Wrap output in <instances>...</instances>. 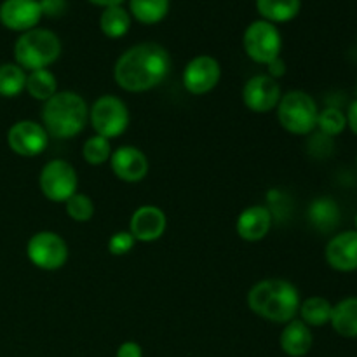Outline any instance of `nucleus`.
<instances>
[{"mask_svg": "<svg viewBox=\"0 0 357 357\" xmlns=\"http://www.w3.org/2000/svg\"><path fill=\"white\" fill-rule=\"evenodd\" d=\"M302 0H257V9L268 23H286L298 16Z\"/></svg>", "mask_w": 357, "mask_h": 357, "instance_id": "aec40b11", "label": "nucleus"}, {"mask_svg": "<svg viewBox=\"0 0 357 357\" xmlns=\"http://www.w3.org/2000/svg\"><path fill=\"white\" fill-rule=\"evenodd\" d=\"M271 223L272 215L267 208L251 206L241 213L239 220H237V234L244 241L255 243V241H260L267 236L268 230H271Z\"/></svg>", "mask_w": 357, "mask_h": 357, "instance_id": "f3484780", "label": "nucleus"}, {"mask_svg": "<svg viewBox=\"0 0 357 357\" xmlns=\"http://www.w3.org/2000/svg\"><path fill=\"white\" fill-rule=\"evenodd\" d=\"M100 26L108 38H121L131 28V16L122 6L107 7L101 14Z\"/></svg>", "mask_w": 357, "mask_h": 357, "instance_id": "5701e85b", "label": "nucleus"}, {"mask_svg": "<svg viewBox=\"0 0 357 357\" xmlns=\"http://www.w3.org/2000/svg\"><path fill=\"white\" fill-rule=\"evenodd\" d=\"M82 153L87 162L93 164V166H100V164L107 162L112 157L110 142L103 138V136H93V138H89L84 143Z\"/></svg>", "mask_w": 357, "mask_h": 357, "instance_id": "bb28decb", "label": "nucleus"}, {"mask_svg": "<svg viewBox=\"0 0 357 357\" xmlns=\"http://www.w3.org/2000/svg\"><path fill=\"white\" fill-rule=\"evenodd\" d=\"M28 258L31 264L44 271L61 268L68 260L66 243L54 232H38L28 241Z\"/></svg>", "mask_w": 357, "mask_h": 357, "instance_id": "1a4fd4ad", "label": "nucleus"}, {"mask_svg": "<svg viewBox=\"0 0 357 357\" xmlns=\"http://www.w3.org/2000/svg\"><path fill=\"white\" fill-rule=\"evenodd\" d=\"M300 293L284 279H267L251 288L248 305L257 316L272 323H289L300 309Z\"/></svg>", "mask_w": 357, "mask_h": 357, "instance_id": "f03ea898", "label": "nucleus"}, {"mask_svg": "<svg viewBox=\"0 0 357 357\" xmlns=\"http://www.w3.org/2000/svg\"><path fill=\"white\" fill-rule=\"evenodd\" d=\"M7 143L17 155L35 157L45 150L49 135L45 128L33 121H20L7 132Z\"/></svg>", "mask_w": 357, "mask_h": 357, "instance_id": "9d476101", "label": "nucleus"}, {"mask_svg": "<svg viewBox=\"0 0 357 357\" xmlns=\"http://www.w3.org/2000/svg\"><path fill=\"white\" fill-rule=\"evenodd\" d=\"M312 344V331L303 321L293 319L286 323V328L281 335V347L289 357H303L309 354Z\"/></svg>", "mask_w": 357, "mask_h": 357, "instance_id": "a211bd4d", "label": "nucleus"}, {"mask_svg": "<svg viewBox=\"0 0 357 357\" xmlns=\"http://www.w3.org/2000/svg\"><path fill=\"white\" fill-rule=\"evenodd\" d=\"M61 52V42L58 35L44 28H33L21 35L14 45V58L17 66L30 72L42 70L54 63Z\"/></svg>", "mask_w": 357, "mask_h": 357, "instance_id": "20e7f679", "label": "nucleus"}, {"mask_svg": "<svg viewBox=\"0 0 357 357\" xmlns=\"http://www.w3.org/2000/svg\"><path fill=\"white\" fill-rule=\"evenodd\" d=\"M317 128L326 136H338L347 128V117L338 108H324L317 117Z\"/></svg>", "mask_w": 357, "mask_h": 357, "instance_id": "cd10ccee", "label": "nucleus"}, {"mask_svg": "<svg viewBox=\"0 0 357 357\" xmlns=\"http://www.w3.org/2000/svg\"><path fill=\"white\" fill-rule=\"evenodd\" d=\"M298 312L307 326H324L330 323L333 305L323 296H310L300 303Z\"/></svg>", "mask_w": 357, "mask_h": 357, "instance_id": "4be33fe9", "label": "nucleus"}, {"mask_svg": "<svg viewBox=\"0 0 357 357\" xmlns=\"http://www.w3.org/2000/svg\"><path fill=\"white\" fill-rule=\"evenodd\" d=\"M40 3L42 16L58 17L66 10V0H38Z\"/></svg>", "mask_w": 357, "mask_h": 357, "instance_id": "7c9ffc66", "label": "nucleus"}, {"mask_svg": "<svg viewBox=\"0 0 357 357\" xmlns=\"http://www.w3.org/2000/svg\"><path fill=\"white\" fill-rule=\"evenodd\" d=\"M243 101L251 112L267 114L281 101V89L268 75H257L246 82L243 89Z\"/></svg>", "mask_w": 357, "mask_h": 357, "instance_id": "9b49d317", "label": "nucleus"}, {"mask_svg": "<svg viewBox=\"0 0 357 357\" xmlns=\"http://www.w3.org/2000/svg\"><path fill=\"white\" fill-rule=\"evenodd\" d=\"M330 323L340 337L357 338V296H349L333 305Z\"/></svg>", "mask_w": 357, "mask_h": 357, "instance_id": "6ab92c4d", "label": "nucleus"}, {"mask_svg": "<svg viewBox=\"0 0 357 357\" xmlns=\"http://www.w3.org/2000/svg\"><path fill=\"white\" fill-rule=\"evenodd\" d=\"M132 246H135V237L131 236V232H117L108 241V251L115 257L129 253Z\"/></svg>", "mask_w": 357, "mask_h": 357, "instance_id": "c756f323", "label": "nucleus"}, {"mask_svg": "<svg viewBox=\"0 0 357 357\" xmlns=\"http://www.w3.org/2000/svg\"><path fill=\"white\" fill-rule=\"evenodd\" d=\"M66 213L75 222H89L94 215V204L87 195L73 194L66 201Z\"/></svg>", "mask_w": 357, "mask_h": 357, "instance_id": "c85d7f7f", "label": "nucleus"}, {"mask_svg": "<svg viewBox=\"0 0 357 357\" xmlns=\"http://www.w3.org/2000/svg\"><path fill=\"white\" fill-rule=\"evenodd\" d=\"M24 87L31 98L47 101L56 94V77L45 68L35 70L26 77V86Z\"/></svg>", "mask_w": 357, "mask_h": 357, "instance_id": "393cba45", "label": "nucleus"}, {"mask_svg": "<svg viewBox=\"0 0 357 357\" xmlns=\"http://www.w3.org/2000/svg\"><path fill=\"white\" fill-rule=\"evenodd\" d=\"M40 190L49 201L66 202L77 194V173L66 160H51L40 171Z\"/></svg>", "mask_w": 357, "mask_h": 357, "instance_id": "6e6552de", "label": "nucleus"}, {"mask_svg": "<svg viewBox=\"0 0 357 357\" xmlns=\"http://www.w3.org/2000/svg\"><path fill=\"white\" fill-rule=\"evenodd\" d=\"M171 70V58L166 49L153 42H145L128 49L117 59L115 82L129 93H143L159 86Z\"/></svg>", "mask_w": 357, "mask_h": 357, "instance_id": "f257e3e1", "label": "nucleus"}, {"mask_svg": "<svg viewBox=\"0 0 357 357\" xmlns=\"http://www.w3.org/2000/svg\"><path fill=\"white\" fill-rule=\"evenodd\" d=\"M26 86V75L17 65L0 66V96H17Z\"/></svg>", "mask_w": 357, "mask_h": 357, "instance_id": "a878e982", "label": "nucleus"}, {"mask_svg": "<svg viewBox=\"0 0 357 357\" xmlns=\"http://www.w3.org/2000/svg\"><path fill=\"white\" fill-rule=\"evenodd\" d=\"M89 119L96 135L107 139L121 136L129 126L128 107L124 101L112 94L101 96L94 101L89 112Z\"/></svg>", "mask_w": 357, "mask_h": 357, "instance_id": "0eeeda50", "label": "nucleus"}, {"mask_svg": "<svg viewBox=\"0 0 357 357\" xmlns=\"http://www.w3.org/2000/svg\"><path fill=\"white\" fill-rule=\"evenodd\" d=\"M110 164L117 178L128 183H138L149 173V160L136 146H121L112 153Z\"/></svg>", "mask_w": 357, "mask_h": 357, "instance_id": "2eb2a0df", "label": "nucleus"}, {"mask_svg": "<svg viewBox=\"0 0 357 357\" xmlns=\"http://www.w3.org/2000/svg\"><path fill=\"white\" fill-rule=\"evenodd\" d=\"M164 230H166V215L155 206H142L131 216L129 232L135 241L152 243L162 236Z\"/></svg>", "mask_w": 357, "mask_h": 357, "instance_id": "dca6fc26", "label": "nucleus"}, {"mask_svg": "<svg viewBox=\"0 0 357 357\" xmlns=\"http://www.w3.org/2000/svg\"><path fill=\"white\" fill-rule=\"evenodd\" d=\"M222 68L220 63L211 56H197L187 65L183 72V84L188 93L206 94L215 89L220 82Z\"/></svg>", "mask_w": 357, "mask_h": 357, "instance_id": "f8f14e48", "label": "nucleus"}, {"mask_svg": "<svg viewBox=\"0 0 357 357\" xmlns=\"http://www.w3.org/2000/svg\"><path fill=\"white\" fill-rule=\"evenodd\" d=\"M87 117L89 110L86 101L72 91L56 93L51 100L45 101L42 110V121L47 135L61 139L79 135L86 126Z\"/></svg>", "mask_w": 357, "mask_h": 357, "instance_id": "7ed1b4c3", "label": "nucleus"}, {"mask_svg": "<svg viewBox=\"0 0 357 357\" xmlns=\"http://www.w3.org/2000/svg\"><path fill=\"white\" fill-rule=\"evenodd\" d=\"M268 72H271L272 79H274V77L278 79V77L284 75V72H286L284 61H282L281 58H278V59H274L272 63H268Z\"/></svg>", "mask_w": 357, "mask_h": 357, "instance_id": "72a5a7b5", "label": "nucleus"}, {"mask_svg": "<svg viewBox=\"0 0 357 357\" xmlns=\"http://www.w3.org/2000/svg\"><path fill=\"white\" fill-rule=\"evenodd\" d=\"M117 357H143L142 347L136 342H126L119 347Z\"/></svg>", "mask_w": 357, "mask_h": 357, "instance_id": "2f4dec72", "label": "nucleus"}, {"mask_svg": "<svg viewBox=\"0 0 357 357\" xmlns=\"http://www.w3.org/2000/svg\"><path fill=\"white\" fill-rule=\"evenodd\" d=\"M131 14L143 24H155L166 17L169 0H131Z\"/></svg>", "mask_w": 357, "mask_h": 357, "instance_id": "b1692460", "label": "nucleus"}, {"mask_svg": "<svg viewBox=\"0 0 357 357\" xmlns=\"http://www.w3.org/2000/svg\"><path fill=\"white\" fill-rule=\"evenodd\" d=\"M328 265L338 272H354L357 271V232L356 230H345L337 234L330 243L326 244L324 251Z\"/></svg>", "mask_w": 357, "mask_h": 357, "instance_id": "4468645a", "label": "nucleus"}, {"mask_svg": "<svg viewBox=\"0 0 357 357\" xmlns=\"http://www.w3.org/2000/svg\"><path fill=\"white\" fill-rule=\"evenodd\" d=\"M310 222L323 232H330L340 222V209L338 204L330 197H319L310 204Z\"/></svg>", "mask_w": 357, "mask_h": 357, "instance_id": "412c9836", "label": "nucleus"}, {"mask_svg": "<svg viewBox=\"0 0 357 357\" xmlns=\"http://www.w3.org/2000/svg\"><path fill=\"white\" fill-rule=\"evenodd\" d=\"M42 17L38 0H3L0 6V23L14 31L33 30Z\"/></svg>", "mask_w": 357, "mask_h": 357, "instance_id": "ddd939ff", "label": "nucleus"}, {"mask_svg": "<svg viewBox=\"0 0 357 357\" xmlns=\"http://www.w3.org/2000/svg\"><path fill=\"white\" fill-rule=\"evenodd\" d=\"M345 117H347V126L351 128V131L357 136V100L352 101V105L349 107Z\"/></svg>", "mask_w": 357, "mask_h": 357, "instance_id": "473e14b6", "label": "nucleus"}, {"mask_svg": "<svg viewBox=\"0 0 357 357\" xmlns=\"http://www.w3.org/2000/svg\"><path fill=\"white\" fill-rule=\"evenodd\" d=\"M354 223H356V232H357V213H356V218H354Z\"/></svg>", "mask_w": 357, "mask_h": 357, "instance_id": "c9c22d12", "label": "nucleus"}, {"mask_svg": "<svg viewBox=\"0 0 357 357\" xmlns=\"http://www.w3.org/2000/svg\"><path fill=\"white\" fill-rule=\"evenodd\" d=\"M278 117L282 128L291 135H309L317 128L319 110L310 94L291 91L279 101Z\"/></svg>", "mask_w": 357, "mask_h": 357, "instance_id": "39448f33", "label": "nucleus"}, {"mask_svg": "<svg viewBox=\"0 0 357 357\" xmlns=\"http://www.w3.org/2000/svg\"><path fill=\"white\" fill-rule=\"evenodd\" d=\"M244 51L253 61L268 65L279 58L282 47V38L274 23L260 20L251 23L244 31Z\"/></svg>", "mask_w": 357, "mask_h": 357, "instance_id": "423d86ee", "label": "nucleus"}, {"mask_svg": "<svg viewBox=\"0 0 357 357\" xmlns=\"http://www.w3.org/2000/svg\"><path fill=\"white\" fill-rule=\"evenodd\" d=\"M91 3H94V6H101V7H114V6H121L124 0H89Z\"/></svg>", "mask_w": 357, "mask_h": 357, "instance_id": "f704fd0d", "label": "nucleus"}]
</instances>
